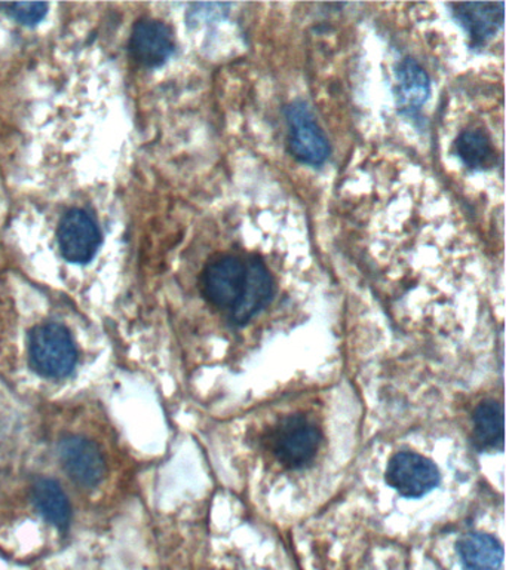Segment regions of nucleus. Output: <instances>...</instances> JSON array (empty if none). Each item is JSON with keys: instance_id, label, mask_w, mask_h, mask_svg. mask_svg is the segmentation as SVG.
I'll return each mask as SVG.
<instances>
[{"instance_id": "obj_2", "label": "nucleus", "mask_w": 506, "mask_h": 570, "mask_svg": "<svg viewBox=\"0 0 506 570\" xmlns=\"http://www.w3.org/2000/svg\"><path fill=\"white\" fill-rule=\"evenodd\" d=\"M321 434L309 419L290 416L279 422L269 435V445L278 461L297 468L309 462L317 452Z\"/></svg>"}, {"instance_id": "obj_12", "label": "nucleus", "mask_w": 506, "mask_h": 570, "mask_svg": "<svg viewBox=\"0 0 506 570\" xmlns=\"http://www.w3.org/2000/svg\"><path fill=\"white\" fill-rule=\"evenodd\" d=\"M33 502L47 521L59 529H68L72 508L65 490L51 479H39L33 485Z\"/></svg>"}, {"instance_id": "obj_15", "label": "nucleus", "mask_w": 506, "mask_h": 570, "mask_svg": "<svg viewBox=\"0 0 506 570\" xmlns=\"http://www.w3.org/2000/svg\"><path fill=\"white\" fill-rule=\"evenodd\" d=\"M456 151L466 167H488L495 159L490 137L483 129H466L456 140Z\"/></svg>"}, {"instance_id": "obj_9", "label": "nucleus", "mask_w": 506, "mask_h": 570, "mask_svg": "<svg viewBox=\"0 0 506 570\" xmlns=\"http://www.w3.org/2000/svg\"><path fill=\"white\" fill-rule=\"evenodd\" d=\"M175 36L170 27L157 20L137 22L131 36V52L148 67L163 65L175 52Z\"/></svg>"}, {"instance_id": "obj_8", "label": "nucleus", "mask_w": 506, "mask_h": 570, "mask_svg": "<svg viewBox=\"0 0 506 570\" xmlns=\"http://www.w3.org/2000/svg\"><path fill=\"white\" fill-rule=\"evenodd\" d=\"M275 284L268 267L259 257L252 256L246 266V281L241 296L232 306V320L237 324H246L268 306L274 297Z\"/></svg>"}, {"instance_id": "obj_1", "label": "nucleus", "mask_w": 506, "mask_h": 570, "mask_svg": "<svg viewBox=\"0 0 506 570\" xmlns=\"http://www.w3.org/2000/svg\"><path fill=\"white\" fill-rule=\"evenodd\" d=\"M29 358L34 372L48 379L69 376L77 365L78 352L69 330L50 323L30 334Z\"/></svg>"}, {"instance_id": "obj_13", "label": "nucleus", "mask_w": 506, "mask_h": 570, "mask_svg": "<svg viewBox=\"0 0 506 570\" xmlns=\"http://www.w3.org/2000/svg\"><path fill=\"white\" fill-rule=\"evenodd\" d=\"M430 94L428 75L419 62L406 58L397 73V97L403 109L417 110L425 105Z\"/></svg>"}, {"instance_id": "obj_7", "label": "nucleus", "mask_w": 506, "mask_h": 570, "mask_svg": "<svg viewBox=\"0 0 506 570\" xmlns=\"http://www.w3.org/2000/svg\"><path fill=\"white\" fill-rule=\"evenodd\" d=\"M246 265L237 256H221L208 263L202 276L204 294L212 305L232 307L241 296Z\"/></svg>"}, {"instance_id": "obj_4", "label": "nucleus", "mask_w": 506, "mask_h": 570, "mask_svg": "<svg viewBox=\"0 0 506 570\" xmlns=\"http://www.w3.org/2000/svg\"><path fill=\"white\" fill-rule=\"evenodd\" d=\"M290 124V150L295 158L309 165H321L330 155V146L312 111L304 101L292 102L287 109Z\"/></svg>"}, {"instance_id": "obj_3", "label": "nucleus", "mask_w": 506, "mask_h": 570, "mask_svg": "<svg viewBox=\"0 0 506 570\" xmlns=\"http://www.w3.org/2000/svg\"><path fill=\"white\" fill-rule=\"evenodd\" d=\"M386 481L401 497L420 498L437 488L439 472L429 459L413 452H401L390 459Z\"/></svg>"}, {"instance_id": "obj_5", "label": "nucleus", "mask_w": 506, "mask_h": 570, "mask_svg": "<svg viewBox=\"0 0 506 570\" xmlns=\"http://www.w3.org/2000/svg\"><path fill=\"white\" fill-rule=\"evenodd\" d=\"M57 238L61 256L72 263L90 262L96 256L101 240L95 218L79 208L70 209L61 218Z\"/></svg>"}, {"instance_id": "obj_10", "label": "nucleus", "mask_w": 506, "mask_h": 570, "mask_svg": "<svg viewBox=\"0 0 506 570\" xmlns=\"http://www.w3.org/2000/svg\"><path fill=\"white\" fill-rule=\"evenodd\" d=\"M452 8L475 42L492 38L504 22V3H456Z\"/></svg>"}, {"instance_id": "obj_14", "label": "nucleus", "mask_w": 506, "mask_h": 570, "mask_svg": "<svg viewBox=\"0 0 506 570\" xmlns=\"http://www.w3.org/2000/svg\"><path fill=\"white\" fill-rule=\"evenodd\" d=\"M475 441L482 449L502 448L504 443V412L502 404L487 400L474 414Z\"/></svg>"}, {"instance_id": "obj_16", "label": "nucleus", "mask_w": 506, "mask_h": 570, "mask_svg": "<svg viewBox=\"0 0 506 570\" xmlns=\"http://www.w3.org/2000/svg\"><path fill=\"white\" fill-rule=\"evenodd\" d=\"M0 11L10 16L12 20L21 22L24 26H37L47 16L48 4L47 3H0Z\"/></svg>"}, {"instance_id": "obj_11", "label": "nucleus", "mask_w": 506, "mask_h": 570, "mask_svg": "<svg viewBox=\"0 0 506 570\" xmlns=\"http://www.w3.org/2000/svg\"><path fill=\"white\" fill-rule=\"evenodd\" d=\"M459 557L464 570H499L504 548L490 534L470 533L459 542Z\"/></svg>"}, {"instance_id": "obj_6", "label": "nucleus", "mask_w": 506, "mask_h": 570, "mask_svg": "<svg viewBox=\"0 0 506 570\" xmlns=\"http://www.w3.org/2000/svg\"><path fill=\"white\" fill-rule=\"evenodd\" d=\"M60 462L70 479L83 488H96L106 474L103 454L83 436H66L59 445Z\"/></svg>"}]
</instances>
